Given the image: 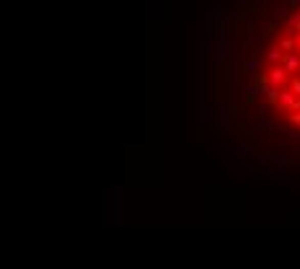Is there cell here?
Here are the masks:
<instances>
[{
	"label": "cell",
	"instance_id": "cell-1",
	"mask_svg": "<svg viewBox=\"0 0 300 269\" xmlns=\"http://www.w3.org/2000/svg\"><path fill=\"white\" fill-rule=\"evenodd\" d=\"M264 83H267V86H274V88H282V86L287 83V70H285L280 62H277V65H272V67L267 70Z\"/></svg>",
	"mask_w": 300,
	"mask_h": 269
},
{
	"label": "cell",
	"instance_id": "cell-2",
	"mask_svg": "<svg viewBox=\"0 0 300 269\" xmlns=\"http://www.w3.org/2000/svg\"><path fill=\"white\" fill-rule=\"evenodd\" d=\"M280 65L287 70V75H290V72H297V70H300V55H297V52H287Z\"/></svg>",
	"mask_w": 300,
	"mask_h": 269
},
{
	"label": "cell",
	"instance_id": "cell-3",
	"mask_svg": "<svg viewBox=\"0 0 300 269\" xmlns=\"http://www.w3.org/2000/svg\"><path fill=\"white\" fill-rule=\"evenodd\" d=\"M253 127H256V130H259V132H262V130H269V127H272V119H269V111H262V114H259V117H256V119H253Z\"/></svg>",
	"mask_w": 300,
	"mask_h": 269
},
{
	"label": "cell",
	"instance_id": "cell-4",
	"mask_svg": "<svg viewBox=\"0 0 300 269\" xmlns=\"http://www.w3.org/2000/svg\"><path fill=\"white\" fill-rule=\"evenodd\" d=\"M282 57H285V52H282V50H280V47L274 44V47H272V50L267 52V57H264V60H267L269 65H277V62H282Z\"/></svg>",
	"mask_w": 300,
	"mask_h": 269
},
{
	"label": "cell",
	"instance_id": "cell-5",
	"mask_svg": "<svg viewBox=\"0 0 300 269\" xmlns=\"http://www.w3.org/2000/svg\"><path fill=\"white\" fill-rule=\"evenodd\" d=\"M267 174H269L272 179H282V181H287V179H290V171H287V166H272Z\"/></svg>",
	"mask_w": 300,
	"mask_h": 269
},
{
	"label": "cell",
	"instance_id": "cell-6",
	"mask_svg": "<svg viewBox=\"0 0 300 269\" xmlns=\"http://www.w3.org/2000/svg\"><path fill=\"white\" fill-rule=\"evenodd\" d=\"M277 47H280L285 55H287V52H295V39H292V36H282Z\"/></svg>",
	"mask_w": 300,
	"mask_h": 269
},
{
	"label": "cell",
	"instance_id": "cell-7",
	"mask_svg": "<svg viewBox=\"0 0 300 269\" xmlns=\"http://www.w3.org/2000/svg\"><path fill=\"white\" fill-rule=\"evenodd\" d=\"M287 34H297L300 31V16H287Z\"/></svg>",
	"mask_w": 300,
	"mask_h": 269
},
{
	"label": "cell",
	"instance_id": "cell-8",
	"mask_svg": "<svg viewBox=\"0 0 300 269\" xmlns=\"http://www.w3.org/2000/svg\"><path fill=\"white\" fill-rule=\"evenodd\" d=\"M215 57H218V62H223V60H225V39H223V36H220L218 44H215Z\"/></svg>",
	"mask_w": 300,
	"mask_h": 269
},
{
	"label": "cell",
	"instance_id": "cell-9",
	"mask_svg": "<svg viewBox=\"0 0 300 269\" xmlns=\"http://www.w3.org/2000/svg\"><path fill=\"white\" fill-rule=\"evenodd\" d=\"M259 67H262L259 60H243V70L246 72H253V70H259Z\"/></svg>",
	"mask_w": 300,
	"mask_h": 269
},
{
	"label": "cell",
	"instance_id": "cell-10",
	"mask_svg": "<svg viewBox=\"0 0 300 269\" xmlns=\"http://www.w3.org/2000/svg\"><path fill=\"white\" fill-rule=\"evenodd\" d=\"M262 42H264V36H262V34L248 31V44H262Z\"/></svg>",
	"mask_w": 300,
	"mask_h": 269
},
{
	"label": "cell",
	"instance_id": "cell-11",
	"mask_svg": "<svg viewBox=\"0 0 300 269\" xmlns=\"http://www.w3.org/2000/svg\"><path fill=\"white\" fill-rule=\"evenodd\" d=\"M246 96H248V99H256V96H259V86H256V83H248V86H246Z\"/></svg>",
	"mask_w": 300,
	"mask_h": 269
},
{
	"label": "cell",
	"instance_id": "cell-12",
	"mask_svg": "<svg viewBox=\"0 0 300 269\" xmlns=\"http://www.w3.org/2000/svg\"><path fill=\"white\" fill-rule=\"evenodd\" d=\"M290 91H292V96H297V99H300V78H295V81L290 83Z\"/></svg>",
	"mask_w": 300,
	"mask_h": 269
},
{
	"label": "cell",
	"instance_id": "cell-13",
	"mask_svg": "<svg viewBox=\"0 0 300 269\" xmlns=\"http://www.w3.org/2000/svg\"><path fill=\"white\" fill-rule=\"evenodd\" d=\"M287 122H290V125H295V127H300V114H297V111H292L290 117H287Z\"/></svg>",
	"mask_w": 300,
	"mask_h": 269
},
{
	"label": "cell",
	"instance_id": "cell-14",
	"mask_svg": "<svg viewBox=\"0 0 300 269\" xmlns=\"http://www.w3.org/2000/svg\"><path fill=\"white\" fill-rule=\"evenodd\" d=\"M287 137H292V140H300V132H295V130H287Z\"/></svg>",
	"mask_w": 300,
	"mask_h": 269
},
{
	"label": "cell",
	"instance_id": "cell-15",
	"mask_svg": "<svg viewBox=\"0 0 300 269\" xmlns=\"http://www.w3.org/2000/svg\"><path fill=\"white\" fill-rule=\"evenodd\" d=\"M290 111H300V99H295V101H292V106H290Z\"/></svg>",
	"mask_w": 300,
	"mask_h": 269
},
{
	"label": "cell",
	"instance_id": "cell-16",
	"mask_svg": "<svg viewBox=\"0 0 300 269\" xmlns=\"http://www.w3.org/2000/svg\"><path fill=\"white\" fill-rule=\"evenodd\" d=\"M295 52L300 55V31H297V36H295Z\"/></svg>",
	"mask_w": 300,
	"mask_h": 269
},
{
	"label": "cell",
	"instance_id": "cell-17",
	"mask_svg": "<svg viewBox=\"0 0 300 269\" xmlns=\"http://www.w3.org/2000/svg\"><path fill=\"white\" fill-rule=\"evenodd\" d=\"M300 6V0H287V8H297Z\"/></svg>",
	"mask_w": 300,
	"mask_h": 269
},
{
	"label": "cell",
	"instance_id": "cell-18",
	"mask_svg": "<svg viewBox=\"0 0 300 269\" xmlns=\"http://www.w3.org/2000/svg\"><path fill=\"white\" fill-rule=\"evenodd\" d=\"M297 16H300V11H297Z\"/></svg>",
	"mask_w": 300,
	"mask_h": 269
}]
</instances>
